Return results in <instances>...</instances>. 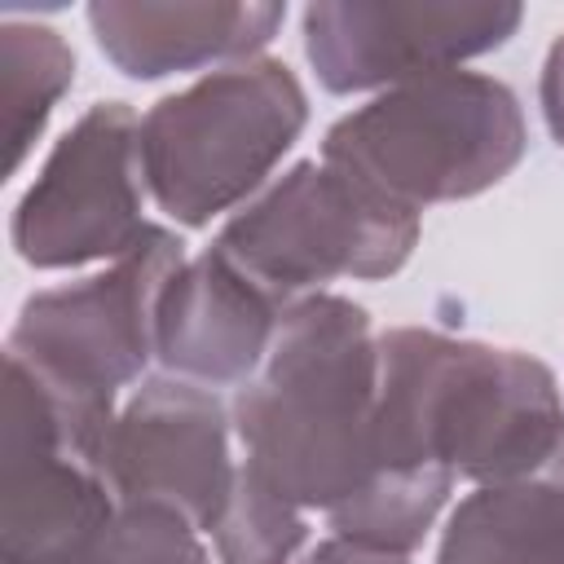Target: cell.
<instances>
[{"label": "cell", "mask_w": 564, "mask_h": 564, "mask_svg": "<svg viewBox=\"0 0 564 564\" xmlns=\"http://www.w3.org/2000/svg\"><path fill=\"white\" fill-rule=\"evenodd\" d=\"M93 564H207L194 524L167 507H123L101 533Z\"/></svg>", "instance_id": "2e32d148"}, {"label": "cell", "mask_w": 564, "mask_h": 564, "mask_svg": "<svg viewBox=\"0 0 564 564\" xmlns=\"http://www.w3.org/2000/svg\"><path fill=\"white\" fill-rule=\"evenodd\" d=\"M137 119L123 101L93 106L48 154L40 181L13 216L22 260L66 269L101 256H128L154 225L137 203Z\"/></svg>", "instance_id": "52a82bcc"}, {"label": "cell", "mask_w": 564, "mask_h": 564, "mask_svg": "<svg viewBox=\"0 0 564 564\" xmlns=\"http://www.w3.org/2000/svg\"><path fill=\"white\" fill-rule=\"evenodd\" d=\"M441 564H564V449L529 476L463 498Z\"/></svg>", "instance_id": "4fadbf2b"}, {"label": "cell", "mask_w": 564, "mask_h": 564, "mask_svg": "<svg viewBox=\"0 0 564 564\" xmlns=\"http://www.w3.org/2000/svg\"><path fill=\"white\" fill-rule=\"evenodd\" d=\"M282 4H88V22L110 62L132 79H159L194 70L203 62L242 57L260 48L278 26Z\"/></svg>", "instance_id": "7c38bea8"}, {"label": "cell", "mask_w": 564, "mask_h": 564, "mask_svg": "<svg viewBox=\"0 0 564 564\" xmlns=\"http://www.w3.org/2000/svg\"><path fill=\"white\" fill-rule=\"evenodd\" d=\"M419 212L379 198L330 163H295L260 203L225 225L216 251L286 304L330 278H383L405 264Z\"/></svg>", "instance_id": "8992f818"}, {"label": "cell", "mask_w": 564, "mask_h": 564, "mask_svg": "<svg viewBox=\"0 0 564 564\" xmlns=\"http://www.w3.org/2000/svg\"><path fill=\"white\" fill-rule=\"evenodd\" d=\"M304 542V516L238 471L234 498L216 524V551L225 564H286Z\"/></svg>", "instance_id": "9a60e30c"}, {"label": "cell", "mask_w": 564, "mask_h": 564, "mask_svg": "<svg viewBox=\"0 0 564 564\" xmlns=\"http://www.w3.org/2000/svg\"><path fill=\"white\" fill-rule=\"evenodd\" d=\"M4 123H9V167L22 163L31 137L44 128L48 106L70 84L75 57L48 26H4Z\"/></svg>", "instance_id": "5bb4252c"}, {"label": "cell", "mask_w": 564, "mask_h": 564, "mask_svg": "<svg viewBox=\"0 0 564 564\" xmlns=\"http://www.w3.org/2000/svg\"><path fill=\"white\" fill-rule=\"evenodd\" d=\"M520 26V4L489 0H322L304 9V53L330 93L410 84L498 48Z\"/></svg>", "instance_id": "9c48e42d"}, {"label": "cell", "mask_w": 564, "mask_h": 564, "mask_svg": "<svg viewBox=\"0 0 564 564\" xmlns=\"http://www.w3.org/2000/svg\"><path fill=\"white\" fill-rule=\"evenodd\" d=\"M379 344L352 300L308 295L282 313L269 366L234 401L242 471L286 507L335 516L375 480Z\"/></svg>", "instance_id": "7a4b0ae2"}, {"label": "cell", "mask_w": 564, "mask_h": 564, "mask_svg": "<svg viewBox=\"0 0 564 564\" xmlns=\"http://www.w3.org/2000/svg\"><path fill=\"white\" fill-rule=\"evenodd\" d=\"M97 476L123 507H167L194 529L216 533L238 485L225 454L220 401L194 383H145L115 414Z\"/></svg>", "instance_id": "30bf717a"}, {"label": "cell", "mask_w": 564, "mask_h": 564, "mask_svg": "<svg viewBox=\"0 0 564 564\" xmlns=\"http://www.w3.org/2000/svg\"><path fill=\"white\" fill-rule=\"evenodd\" d=\"M176 269L181 238L150 229L110 273L26 300L13 326L9 357L44 388L66 445L88 467H97L115 423V392L137 379L154 352L159 300Z\"/></svg>", "instance_id": "277c9868"}, {"label": "cell", "mask_w": 564, "mask_h": 564, "mask_svg": "<svg viewBox=\"0 0 564 564\" xmlns=\"http://www.w3.org/2000/svg\"><path fill=\"white\" fill-rule=\"evenodd\" d=\"M560 449L564 405L542 361L436 330H388L375 480L330 516V529L401 555L427 533L454 476L498 485L546 467Z\"/></svg>", "instance_id": "6da1fadb"}, {"label": "cell", "mask_w": 564, "mask_h": 564, "mask_svg": "<svg viewBox=\"0 0 564 564\" xmlns=\"http://www.w3.org/2000/svg\"><path fill=\"white\" fill-rule=\"evenodd\" d=\"M542 115H546L555 141L564 145V35L555 40V48L546 57V70H542Z\"/></svg>", "instance_id": "e0dca14e"}, {"label": "cell", "mask_w": 564, "mask_h": 564, "mask_svg": "<svg viewBox=\"0 0 564 564\" xmlns=\"http://www.w3.org/2000/svg\"><path fill=\"white\" fill-rule=\"evenodd\" d=\"M304 115V88L282 62L216 70L145 115L137 132L141 176L167 216L207 225L269 176Z\"/></svg>", "instance_id": "5b68a950"}, {"label": "cell", "mask_w": 564, "mask_h": 564, "mask_svg": "<svg viewBox=\"0 0 564 564\" xmlns=\"http://www.w3.org/2000/svg\"><path fill=\"white\" fill-rule=\"evenodd\" d=\"M278 304L247 273H238L216 247L194 264H181L163 286L154 317V352L163 366L194 379H242L260 366L278 335Z\"/></svg>", "instance_id": "8fae6325"}, {"label": "cell", "mask_w": 564, "mask_h": 564, "mask_svg": "<svg viewBox=\"0 0 564 564\" xmlns=\"http://www.w3.org/2000/svg\"><path fill=\"white\" fill-rule=\"evenodd\" d=\"M304 564H405V560L397 551H379V546H361V542H348V538H330Z\"/></svg>", "instance_id": "ac0fdd59"}, {"label": "cell", "mask_w": 564, "mask_h": 564, "mask_svg": "<svg viewBox=\"0 0 564 564\" xmlns=\"http://www.w3.org/2000/svg\"><path fill=\"white\" fill-rule=\"evenodd\" d=\"M4 511L0 560L4 564H93L101 533L110 529V489L62 436L53 401L26 366L9 357L4 379Z\"/></svg>", "instance_id": "ba28073f"}, {"label": "cell", "mask_w": 564, "mask_h": 564, "mask_svg": "<svg viewBox=\"0 0 564 564\" xmlns=\"http://www.w3.org/2000/svg\"><path fill=\"white\" fill-rule=\"evenodd\" d=\"M520 154L524 119L511 88L471 70L410 79L344 115L322 141L330 167L410 212L480 194Z\"/></svg>", "instance_id": "3957f363"}]
</instances>
